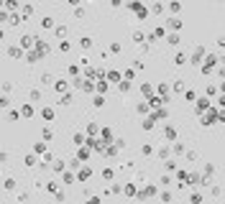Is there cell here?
<instances>
[{
  "label": "cell",
  "instance_id": "obj_20",
  "mask_svg": "<svg viewBox=\"0 0 225 204\" xmlns=\"http://www.w3.org/2000/svg\"><path fill=\"white\" fill-rule=\"evenodd\" d=\"M33 151H36V153H46V143H36Z\"/></svg>",
  "mask_w": 225,
  "mask_h": 204
},
{
  "label": "cell",
  "instance_id": "obj_35",
  "mask_svg": "<svg viewBox=\"0 0 225 204\" xmlns=\"http://www.w3.org/2000/svg\"><path fill=\"white\" fill-rule=\"evenodd\" d=\"M5 189H8V191L15 189V181H13V179H5Z\"/></svg>",
  "mask_w": 225,
  "mask_h": 204
},
{
  "label": "cell",
  "instance_id": "obj_9",
  "mask_svg": "<svg viewBox=\"0 0 225 204\" xmlns=\"http://www.w3.org/2000/svg\"><path fill=\"white\" fill-rule=\"evenodd\" d=\"M166 23H169V28H182V21H179L177 15H172V18H169Z\"/></svg>",
  "mask_w": 225,
  "mask_h": 204
},
{
  "label": "cell",
  "instance_id": "obj_27",
  "mask_svg": "<svg viewBox=\"0 0 225 204\" xmlns=\"http://www.w3.org/2000/svg\"><path fill=\"white\" fill-rule=\"evenodd\" d=\"M141 92H143V95H151L154 87H151V84H141Z\"/></svg>",
  "mask_w": 225,
  "mask_h": 204
},
{
  "label": "cell",
  "instance_id": "obj_26",
  "mask_svg": "<svg viewBox=\"0 0 225 204\" xmlns=\"http://www.w3.org/2000/svg\"><path fill=\"white\" fill-rule=\"evenodd\" d=\"M77 156H80L82 161H87V158H90V151H87V148H80V153H77Z\"/></svg>",
  "mask_w": 225,
  "mask_h": 204
},
{
  "label": "cell",
  "instance_id": "obj_12",
  "mask_svg": "<svg viewBox=\"0 0 225 204\" xmlns=\"http://www.w3.org/2000/svg\"><path fill=\"white\" fill-rule=\"evenodd\" d=\"M80 46H82V49H92V39H90V36H82V39H80Z\"/></svg>",
  "mask_w": 225,
  "mask_h": 204
},
{
  "label": "cell",
  "instance_id": "obj_23",
  "mask_svg": "<svg viewBox=\"0 0 225 204\" xmlns=\"http://www.w3.org/2000/svg\"><path fill=\"white\" fill-rule=\"evenodd\" d=\"M31 13H33V8H31V5H23V8H21V15H23V18H28Z\"/></svg>",
  "mask_w": 225,
  "mask_h": 204
},
{
  "label": "cell",
  "instance_id": "obj_28",
  "mask_svg": "<svg viewBox=\"0 0 225 204\" xmlns=\"http://www.w3.org/2000/svg\"><path fill=\"white\" fill-rule=\"evenodd\" d=\"M159 184H161V186H169V184H172V176H161Z\"/></svg>",
  "mask_w": 225,
  "mask_h": 204
},
{
  "label": "cell",
  "instance_id": "obj_36",
  "mask_svg": "<svg viewBox=\"0 0 225 204\" xmlns=\"http://www.w3.org/2000/svg\"><path fill=\"white\" fill-rule=\"evenodd\" d=\"M0 105H3V107H10V97H8V95H3V100H0Z\"/></svg>",
  "mask_w": 225,
  "mask_h": 204
},
{
  "label": "cell",
  "instance_id": "obj_31",
  "mask_svg": "<svg viewBox=\"0 0 225 204\" xmlns=\"http://www.w3.org/2000/svg\"><path fill=\"white\" fill-rule=\"evenodd\" d=\"M41 138H44V140H51V130H49V128H44V130H41Z\"/></svg>",
  "mask_w": 225,
  "mask_h": 204
},
{
  "label": "cell",
  "instance_id": "obj_10",
  "mask_svg": "<svg viewBox=\"0 0 225 204\" xmlns=\"http://www.w3.org/2000/svg\"><path fill=\"white\" fill-rule=\"evenodd\" d=\"M205 107H210V100H207V97H200V100H197V110L202 112Z\"/></svg>",
  "mask_w": 225,
  "mask_h": 204
},
{
  "label": "cell",
  "instance_id": "obj_30",
  "mask_svg": "<svg viewBox=\"0 0 225 204\" xmlns=\"http://www.w3.org/2000/svg\"><path fill=\"white\" fill-rule=\"evenodd\" d=\"M74 143L82 145V143H87V140H85V135H82V133H77V135H74Z\"/></svg>",
  "mask_w": 225,
  "mask_h": 204
},
{
  "label": "cell",
  "instance_id": "obj_37",
  "mask_svg": "<svg viewBox=\"0 0 225 204\" xmlns=\"http://www.w3.org/2000/svg\"><path fill=\"white\" fill-rule=\"evenodd\" d=\"M148 105H151V107H159V105H161V97H151V102H148Z\"/></svg>",
  "mask_w": 225,
  "mask_h": 204
},
{
  "label": "cell",
  "instance_id": "obj_33",
  "mask_svg": "<svg viewBox=\"0 0 225 204\" xmlns=\"http://www.w3.org/2000/svg\"><path fill=\"white\" fill-rule=\"evenodd\" d=\"M133 41H136V44H141V41H143V33H141V31H136V33H133Z\"/></svg>",
  "mask_w": 225,
  "mask_h": 204
},
{
  "label": "cell",
  "instance_id": "obj_14",
  "mask_svg": "<svg viewBox=\"0 0 225 204\" xmlns=\"http://www.w3.org/2000/svg\"><path fill=\"white\" fill-rule=\"evenodd\" d=\"M21 115H23V118H31V115H33V107H31V105H23V107H21Z\"/></svg>",
  "mask_w": 225,
  "mask_h": 204
},
{
  "label": "cell",
  "instance_id": "obj_25",
  "mask_svg": "<svg viewBox=\"0 0 225 204\" xmlns=\"http://www.w3.org/2000/svg\"><path fill=\"white\" fill-rule=\"evenodd\" d=\"M174 64H179V66H184L187 64V56H184V54H177V61Z\"/></svg>",
  "mask_w": 225,
  "mask_h": 204
},
{
  "label": "cell",
  "instance_id": "obj_42",
  "mask_svg": "<svg viewBox=\"0 0 225 204\" xmlns=\"http://www.w3.org/2000/svg\"><path fill=\"white\" fill-rule=\"evenodd\" d=\"M97 92H107V82H100L97 84Z\"/></svg>",
  "mask_w": 225,
  "mask_h": 204
},
{
  "label": "cell",
  "instance_id": "obj_2",
  "mask_svg": "<svg viewBox=\"0 0 225 204\" xmlns=\"http://www.w3.org/2000/svg\"><path fill=\"white\" fill-rule=\"evenodd\" d=\"M21 49H23L21 44H18V46H10V49H8V56H10V59H18V56H21Z\"/></svg>",
  "mask_w": 225,
  "mask_h": 204
},
{
  "label": "cell",
  "instance_id": "obj_13",
  "mask_svg": "<svg viewBox=\"0 0 225 204\" xmlns=\"http://www.w3.org/2000/svg\"><path fill=\"white\" fill-rule=\"evenodd\" d=\"M54 33L59 36V39H67V26H56V28H54Z\"/></svg>",
  "mask_w": 225,
  "mask_h": 204
},
{
  "label": "cell",
  "instance_id": "obj_38",
  "mask_svg": "<svg viewBox=\"0 0 225 204\" xmlns=\"http://www.w3.org/2000/svg\"><path fill=\"white\" fill-rule=\"evenodd\" d=\"M54 171H64V161H56L54 163Z\"/></svg>",
  "mask_w": 225,
  "mask_h": 204
},
{
  "label": "cell",
  "instance_id": "obj_46",
  "mask_svg": "<svg viewBox=\"0 0 225 204\" xmlns=\"http://www.w3.org/2000/svg\"><path fill=\"white\" fill-rule=\"evenodd\" d=\"M82 3V0H69V5H80Z\"/></svg>",
  "mask_w": 225,
  "mask_h": 204
},
{
  "label": "cell",
  "instance_id": "obj_1",
  "mask_svg": "<svg viewBox=\"0 0 225 204\" xmlns=\"http://www.w3.org/2000/svg\"><path fill=\"white\" fill-rule=\"evenodd\" d=\"M33 41H39V39H36V36H21V39H18V44H21L23 49H31Z\"/></svg>",
  "mask_w": 225,
  "mask_h": 204
},
{
  "label": "cell",
  "instance_id": "obj_47",
  "mask_svg": "<svg viewBox=\"0 0 225 204\" xmlns=\"http://www.w3.org/2000/svg\"><path fill=\"white\" fill-rule=\"evenodd\" d=\"M220 64H222V66H225V54H222V56H220Z\"/></svg>",
  "mask_w": 225,
  "mask_h": 204
},
{
  "label": "cell",
  "instance_id": "obj_44",
  "mask_svg": "<svg viewBox=\"0 0 225 204\" xmlns=\"http://www.w3.org/2000/svg\"><path fill=\"white\" fill-rule=\"evenodd\" d=\"M120 3H123V0H110V5H112V8H120Z\"/></svg>",
  "mask_w": 225,
  "mask_h": 204
},
{
  "label": "cell",
  "instance_id": "obj_19",
  "mask_svg": "<svg viewBox=\"0 0 225 204\" xmlns=\"http://www.w3.org/2000/svg\"><path fill=\"white\" fill-rule=\"evenodd\" d=\"M107 79H112V82H123V79H120V74H118V71H107Z\"/></svg>",
  "mask_w": 225,
  "mask_h": 204
},
{
  "label": "cell",
  "instance_id": "obj_15",
  "mask_svg": "<svg viewBox=\"0 0 225 204\" xmlns=\"http://www.w3.org/2000/svg\"><path fill=\"white\" fill-rule=\"evenodd\" d=\"M51 26H54V18H51V15H46L44 21H41V28H51Z\"/></svg>",
  "mask_w": 225,
  "mask_h": 204
},
{
  "label": "cell",
  "instance_id": "obj_3",
  "mask_svg": "<svg viewBox=\"0 0 225 204\" xmlns=\"http://www.w3.org/2000/svg\"><path fill=\"white\" fill-rule=\"evenodd\" d=\"M90 176H92V169H87V166H85V169H80V174H77V179H80V181H87Z\"/></svg>",
  "mask_w": 225,
  "mask_h": 204
},
{
  "label": "cell",
  "instance_id": "obj_16",
  "mask_svg": "<svg viewBox=\"0 0 225 204\" xmlns=\"http://www.w3.org/2000/svg\"><path fill=\"white\" fill-rule=\"evenodd\" d=\"M28 97H31V102H39V100H41V89H33Z\"/></svg>",
  "mask_w": 225,
  "mask_h": 204
},
{
  "label": "cell",
  "instance_id": "obj_45",
  "mask_svg": "<svg viewBox=\"0 0 225 204\" xmlns=\"http://www.w3.org/2000/svg\"><path fill=\"white\" fill-rule=\"evenodd\" d=\"M217 105H220V107H225V97H220V100H217Z\"/></svg>",
  "mask_w": 225,
  "mask_h": 204
},
{
  "label": "cell",
  "instance_id": "obj_24",
  "mask_svg": "<svg viewBox=\"0 0 225 204\" xmlns=\"http://www.w3.org/2000/svg\"><path fill=\"white\" fill-rule=\"evenodd\" d=\"M118 89H120V92H128V89H130V82H128V79H123V82L118 84Z\"/></svg>",
  "mask_w": 225,
  "mask_h": 204
},
{
  "label": "cell",
  "instance_id": "obj_41",
  "mask_svg": "<svg viewBox=\"0 0 225 204\" xmlns=\"http://www.w3.org/2000/svg\"><path fill=\"white\" fill-rule=\"evenodd\" d=\"M161 201H172V194H169V191H161Z\"/></svg>",
  "mask_w": 225,
  "mask_h": 204
},
{
  "label": "cell",
  "instance_id": "obj_40",
  "mask_svg": "<svg viewBox=\"0 0 225 204\" xmlns=\"http://www.w3.org/2000/svg\"><path fill=\"white\" fill-rule=\"evenodd\" d=\"M41 84H51V74H44V77H41Z\"/></svg>",
  "mask_w": 225,
  "mask_h": 204
},
{
  "label": "cell",
  "instance_id": "obj_8",
  "mask_svg": "<svg viewBox=\"0 0 225 204\" xmlns=\"http://www.w3.org/2000/svg\"><path fill=\"white\" fill-rule=\"evenodd\" d=\"M164 135H166L169 140H174V138H177V130H174L172 125H166V128H164Z\"/></svg>",
  "mask_w": 225,
  "mask_h": 204
},
{
  "label": "cell",
  "instance_id": "obj_4",
  "mask_svg": "<svg viewBox=\"0 0 225 204\" xmlns=\"http://www.w3.org/2000/svg\"><path fill=\"white\" fill-rule=\"evenodd\" d=\"M54 89H56V92H67V89H69V82H67V79H59V82L54 84Z\"/></svg>",
  "mask_w": 225,
  "mask_h": 204
},
{
  "label": "cell",
  "instance_id": "obj_22",
  "mask_svg": "<svg viewBox=\"0 0 225 204\" xmlns=\"http://www.w3.org/2000/svg\"><path fill=\"white\" fill-rule=\"evenodd\" d=\"M56 49H59V51H62V54H67V51H69V49H72V46H69V44H67V41H59V46H56Z\"/></svg>",
  "mask_w": 225,
  "mask_h": 204
},
{
  "label": "cell",
  "instance_id": "obj_6",
  "mask_svg": "<svg viewBox=\"0 0 225 204\" xmlns=\"http://www.w3.org/2000/svg\"><path fill=\"white\" fill-rule=\"evenodd\" d=\"M100 135H102V140H105V143H110V140H112V130H110V128H102Z\"/></svg>",
  "mask_w": 225,
  "mask_h": 204
},
{
  "label": "cell",
  "instance_id": "obj_43",
  "mask_svg": "<svg viewBox=\"0 0 225 204\" xmlns=\"http://www.w3.org/2000/svg\"><path fill=\"white\" fill-rule=\"evenodd\" d=\"M217 46H220V49H225V36H220V39H217Z\"/></svg>",
  "mask_w": 225,
  "mask_h": 204
},
{
  "label": "cell",
  "instance_id": "obj_5",
  "mask_svg": "<svg viewBox=\"0 0 225 204\" xmlns=\"http://www.w3.org/2000/svg\"><path fill=\"white\" fill-rule=\"evenodd\" d=\"M36 51H39V54H49V44L39 39V44H36Z\"/></svg>",
  "mask_w": 225,
  "mask_h": 204
},
{
  "label": "cell",
  "instance_id": "obj_17",
  "mask_svg": "<svg viewBox=\"0 0 225 204\" xmlns=\"http://www.w3.org/2000/svg\"><path fill=\"white\" fill-rule=\"evenodd\" d=\"M125 194L128 196H136V184H125Z\"/></svg>",
  "mask_w": 225,
  "mask_h": 204
},
{
  "label": "cell",
  "instance_id": "obj_18",
  "mask_svg": "<svg viewBox=\"0 0 225 204\" xmlns=\"http://www.w3.org/2000/svg\"><path fill=\"white\" fill-rule=\"evenodd\" d=\"M154 120H156V118H146V120H143V130H151V128H154Z\"/></svg>",
  "mask_w": 225,
  "mask_h": 204
},
{
  "label": "cell",
  "instance_id": "obj_32",
  "mask_svg": "<svg viewBox=\"0 0 225 204\" xmlns=\"http://www.w3.org/2000/svg\"><path fill=\"white\" fill-rule=\"evenodd\" d=\"M102 179L110 181V179H112V169H102Z\"/></svg>",
  "mask_w": 225,
  "mask_h": 204
},
{
  "label": "cell",
  "instance_id": "obj_34",
  "mask_svg": "<svg viewBox=\"0 0 225 204\" xmlns=\"http://www.w3.org/2000/svg\"><path fill=\"white\" fill-rule=\"evenodd\" d=\"M166 156H169V148H166V145L159 148V158H166Z\"/></svg>",
  "mask_w": 225,
  "mask_h": 204
},
{
  "label": "cell",
  "instance_id": "obj_7",
  "mask_svg": "<svg viewBox=\"0 0 225 204\" xmlns=\"http://www.w3.org/2000/svg\"><path fill=\"white\" fill-rule=\"evenodd\" d=\"M166 44H169V46H179V36H177V33H169V36H166Z\"/></svg>",
  "mask_w": 225,
  "mask_h": 204
},
{
  "label": "cell",
  "instance_id": "obj_29",
  "mask_svg": "<svg viewBox=\"0 0 225 204\" xmlns=\"http://www.w3.org/2000/svg\"><path fill=\"white\" fill-rule=\"evenodd\" d=\"M159 95H166L169 97V84H159Z\"/></svg>",
  "mask_w": 225,
  "mask_h": 204
},
{
  "label": "cell",
  "instance_id": "obj_11",
  "mask_svg": "<svg viewBox=\"0 0 225 204\" xmlns=\"http://www.w3.org/2000/svg\"><path fill=\"white\" fill-rule=\"evenodd\" d=\"M41 118H44V120H54V110H51V107H44V110H41Z\"/></svg>",
  "mask_w": 225,
  "mask_h": 204
},
{
  "label": "cell",
  "instance_id": "obj_21",
  "mask_svg": "<svg viewBox=\"0 0 225 204\" xmlns=\"http://www.w3.org/2000/svg\"><path fill=\"white\" fill-rule=\"evenodd\" d=\"M141 153H143V156H151V153H154V148L146 143V145H141Z\"/></svg>",
  "mask_w": 225,
  "mask_h": 204
},
{
  "label": "cell",
  "instance_id": "obj_39",
  "mask_svg": "<svg viewBox=\"0 0 225 204\" xmlns=\"http://www.w3.org/2000/svg\"><path fill=\"white\" fill-rule=\"evenodd\" d=\"M136 110H138V112H141V115H143V112H148V105H143V102H141V105H138V107H136Z\"/></svg>",
  "mask_w": 225,
  "mask_h": 204
}]
</instances>
